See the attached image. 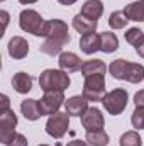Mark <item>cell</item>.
Returning a JSON list of instances; mask_svg holds the SVG:
<instances>
[{
    "instance_id": "cell-19",
    "label": "cell",
    "mask_w": 144,
    "mask_h": 146,
    "mask_svg": "<svg viewBox=\"0 0 144 146\" xmlns=\"http://www.w3.org/2000/svg\"><path fill=\"white\" fill-rule=\"evenodd\" d=\"M12 87L17 94H27L32 88V76L26 72H19L12 78Z\"/></svg>"
},
{
    "instance_id": "cell-3",
    "label": "cell",
    "mask_w": 144,
    "mask_h": 146,
    "mask_svg": "<svg viewBox=\"0 0 144 146\" xmlns=\"http://www.w3.org/2000/svg\"><path fill=\"white\" fill-rule=\"evenodd\" d=\"M71 80L68 76V73L63 70H44L39 76V87L44 92H51V90H61L65 92L70 87Z\"/></svg>"
},
{
    "instance_id": "cell-25",
    "label": "cell",
    "mask_w": 144,
    "mask_h": 146,
    "mask_svg": "<svg viewBox=\"0 0 144 146\" xmlns=\"http://www.w3.org/2000/svg\"><path fill=\"white\" fill-rule=\"evenodd\" d=\"M120 146H141L143 141H141V136L136 133V131H127L120 136L119 139Z\"/></svg>"
},
{
    "instance_id": "cell-7",
    "label": "cell",
    "mask_w": 144,
    "mask_h": 146,
    "mask_svg": "<svg viewBox=\"0 0 144 146\" xmlns=\"http://www.w3.org/2000/svg\"><path fill=\"white\" fill-rule=\"evenodd\" d=\"M68 127H70L68 112H56V114L49 115V119L46 122V133L51 138H56V139H61L66 134Z\"/></svg>"
},
{
    "instance_id": "cell-12",
    "label": "cell",
    "mask_w": 144,
    "mask_h": 146,
    "mask_svg": "<svg viewBox=\"0 0 144 146\" xmlns=\"http://www.w3.org/2000/svg\"><path fill=\"white\" fill-rule=\"evenodd\" d=\"M65 109L70 117H81L88 109V100L83 95H75L65 102Z\"/></svg>"
},
{
    "instance_id": "cell-34",
    "label": "cell",
    "mask_w": 144,
    "mask_h": 146,
    "mask_svg": "<svg viewBox=\"0 0 144 146\" xmlns=\"http://www.w3.org/2000/svg\"><path fill=\"white\" fill-rule=\"evenodd\" d=\"M39 146H49V145H39Z\"/></svg>"
},
{
    "instance_id": "cell-5",
    "label": "cell",
    "mask_w": 144,
    "mask_h": 146,
    "mask_svg": "<svg viewBox=\"0 0 144 146\" xmlns=\"http://www.w3.org/2000/svg\"><path fill=\"white\" fill-rule=\"evenodd\" d=\"M127 100H129L127 90L126 88H115L104 97L102 104H104V109L107 110L110 115H119L127 107Z\"/></svg>"
},
{
    "instance_id": "cell-10",
    "label": "cell",
    "mask_w": 144,
    "mask_h": 146,
    "mask_svg": "<svg viewBox=\"0 0 144 146\" xmlns=\"http://www.w3.org/2000/svg\"><path fill=\"white\" fill-rule=\"evenodd\" d=\"M104 124H105L104 114L97 109V107H88L87 112L81 115V126H83L87 131H98V129H104Z\"/></svg>"
},
{
    "instance_id": "cell-23",
    "label": "cell",
    "mask_w": 144,
    "mask_h": 146,
    "mask_svg": "<svg viewBox=\"0 0 144 146\" xmlns=\"http://www.w3.org/2000/svg\"><path fill=\"white\" fill-rule=\"evenodd\" d=\"M85 141H88V145H92V146H107L108 145V134L104 129H98V131H87Z\"/></svg>"
},
{
    "instance_id": "cell-11",
    "label": "cell",
    "mask_w": 144,
    "mask_h": 146,
    "mask_svg": "<svg viewBox=\"0 0 144 146\" xmlns=\"http://www.w3.org/2000/svg\"><path fill=\"white\" fill-rule=\"evenodd\" d=\"M9 54L14 58V60H24L29 53V42L20 36H14L9 41Z\"/></svg>"
},
{
    "instance_id": "cell-14",
    "label": "cell",
    "mask_w": 144,
    "mask_h": 146,
    "mask_svg": "<svg viewBox=\"0 0 144 146\" xmlns=\"http://www.w3.org/2000/svg\"><path fill=\"white\" fill-rule=\"evenodd\" d=\"M80 49L85 54H93L100 51V34L97 33H88L80 37Z\"/></svg>"
},
{
    "instance_id": "cell-13",
    "label": "cell",
    "mask_w": 144,
    "mask_h": 146,
    "mask_svg": "<svg viewBox=\"0 0 144 146\" xmlns=\"http://www.w3.org/2000/svg\"><path fill=\"white\" fill-rule=\"evenodd\" d=\"M58 63H59V70H63V72H66V73L78 72V70H81V65H83L81 60H80L75 53H71V51L61 53Z\"/></svg>"
},
{
    "instance_id": "cell-36",
    "label": "cell",
    "mask_w": 144,
    "mask_h": 146,
    "mask_svg": "<svg viewBox=\"0 0 144 146\" xmlns=\"http://www.w3.org/2000/svg\"><path fill=\"white\" fill-rule=\"evenodd\" d=\"M2 2H3V0H2Z\"/></svg>"
},
{
    "instance_id": "cell-30",
    "label": "cell",
    "mask_w": 144,
    "mask_h": 146,
    "mask_svg": "<svg viewBox=\"0 0 144 146\" xmlns=\"http://www.w3.org/2000/svg\"><path fill=\"white\" fill-rule=\"evenodd\" d=\"M66 146H88V143H85L81 139H75V141H70Z\"/></svg>"
},
{
    "instance_id": "cell-4",
    "label": "cell",
    "mask_w": 144,
    "mask_h": 146,
    "mask_svg": "<svg viewBox=\"0 0 144 146\" xmlns=\"http://www.w3.org/2000/svg\"><path fill=\"white\" fill-rule=\"evenodd\" d=\"M105 75H92L85 76L83 83V97L88 102H102L105 97Z\"/></svg>"
},
{
    "instance_id": "cell-27",
    "label": "cell",
    "mask_w": 144,
    "mask_h": 146,
    "mask_svg": "<svg viewBox=\"0 0 144 146\" xmlns=\"http://www.w3.org/2000/svg\"><path fill=\"white\" fill-rule=\"evenodd\" d=\"M9 146H27V139H26L24 134H15L14 141H12Z\"/></svg>"
},
{
    "instance_id": "cell-15",
    "label": "cell",
    "mask_w": 144,
    "mask_h": 146,
    "mask_svg": "<svg viewBox=\"0 0 144 146\" xmlns=\"http://www.w3.org/2000/svg\"><path fill=\"white\" fill-rule=\"evenodd\" d=\"M81 15H85L90 21H98L104 14V3L102 0H87L81 5Z\"/></svg>"
},
{
    "instance_id": "cell-2",
    "label": "cell",
    "mask_w": 144,
    "mask_h": 146,
    "mask_svg": "<svg viewBox=\"0 0 144 146\" xmlns=\"http://www.w3.org/2000/svg\"><path fill=\"white\" fill-rule=\"evenodd\" d=\"M108 73L115 80H127L131 83H141L144 80V66L139 63H131L122 58L114 60L108 66Z\"/></svg>"
},
{
    "instance_id": "cell-1",
    "label": "cell",
    "mask_w": 144,
    "mask_h": 146,
    "mask_svg": "<svg viewBox=\"0 0 144 146\" xmlns=\"http://www.w3.org/2000/svg\"><path fill=\"white\" fill-rule=\"evenodd\" d=\"M41 36L46 37V41L39 46V51L44 53V54H49V56L61 54L63 48L71 41L70 31H68V24L59 21V19L46 21Z\"/></svg>"
},
{
    "instance_id": "cell-24",
    "label": "cell",
    "mask_w": 144,
    "mask_h": 146,
    "mask_svg": "<svg viewBox=\"0 0 144 146\" xmlns=\"http://www.w3.org/2000/svg\"><path fill=\"white\" fill-rule=\"evenodd\" d=\"M127 22H129V19L126 17L124 10H115V12H112L110 17H108V26H110L112 29H124V27L127 26Z\"/></svg>"
},
{
    "instance_id": "cell-9",
    "label": "cell",
    "mask_w": 144,
    "mask_h": 146,
    "mask_svg": "<svg viewBox=\"0 0 144 146\" xmlns=\"http://www.w3.org/2000/svg\"><path fill=\"white\" fill-rule=\"evenodd\" d=\"M65 100V94L61 90H51V92H44V97L39 100V107L42 115H53L56 112H59V107L63 106Z\"/></svg>"
},
{
    "instance_id": "cell-21",
    "label": "cell",
    "mask_w": 144,
    "mask_h": 146,
    "mask_svg": "<svg viewBox=\"0 0 144 146\" xmlns=\"http://www.w3.org/2000/svg\"><path fill=\"white\" fill-rule=\"evenodd\" d=\"M124 14L129 21H136V22H144V3L139 2H132L127 3L124 7Z\"/></svg>"
},
{
    "instance_id": "cell-20",
    "label": "cell",
    "mask_w": 144,
    "mask_h": 146,
    "mask_svg": "<svg viewBox=\"0 0 144 146\" xmlns=\"http://www.w3.org/2000/svg\"><path fill=\"white\" fill-rule=\"evenodd\" d=\"M107 65L102 60H88L81 65V75L83 76H92V75H105L107 73Z\"/></svg>"
},
{
    "instance_id": "cell-18",
    "label": "cell",
    "mask_w": 144,
    "mask_h": 146,
    "mask_svg": "<svg viewBox=\"0 0 144 146\" xmlns=\"http://www.w3.org/2000/svg\"><path fill=\"white\" fill-rule=\"evenodd\" d=\"M126 41L137 51V54L144 58V33L137 27H132L126 33Z\"/></svg>"
},
{
    "instance_id": "cell-8",
    "label": "cell",
    "mask_w": 144,
    "mask_h": 146,
    "mask_svg": "<svg viewBox=\"0 0 144 146\" xmlns=\"http://www.w3.org/2000/svg\"><path fill=\"white\" fill-rule=\"evenodd\" d=\"M15 126H17V115L12 109L0 114V143L2 145H10L15 138Z\"/></svg>"
},
{
    "instance_id": "cell-28",
    "label": "cell",
    "mask_w": 144,
    "mask_h": 146,
    "mask_svg": "<svg viewBox=\"0 0 144 146\" xmlns=\"http://www.w3.org/2000/svg\"><path fill=\"white\" fill-rule=\"evenodd\" d=\"M134 106L136 107H144V88L139 90V92H136V95H134Z\"/></svg>"
},
{
    "instance_id": "cell-35",
    "label": "cell",
    "mask_w": 144,
    "mask_h": 146,
    "mask_svg": "<svg viewBox=\"0 0 144 146\" xmlns=\"http://www.w3.org/2000/svg\"><path fill=\"white\" fill-rule=\"evenodd\" d=\"M141 2H143V3H144V0H141Z\"/></svg>"
},
{
    "instance_id": "cell-33",
    "label": "cell",
    "mask_w": 144,
    "mask_h": 146,
    "mask_svg": "<svg viewBox=\"0 0 144 146\" xmlns=\"http://www.w3.org/2000/svg\"><path fill=\"white\" fill-rule=\"evenodd\" d=\"M22 5H29V3H36L37 0H19Z\"/></svg>"
},
{
    "instance_id": "cell-32",
    "label": "cell",
    "mask_w": 144,
    "mask_h": 146,
    "mask_svg": "<svg viewBox=\"0 0 144 146\" xmlns=\"http://www.w3.org/2000/svg\"><path fill=\"white\" fill-rule=\"evenodd\" d=\"M58 2H59L61 5H73L76 0H58Z\"/></svg>"
},
{
    "instance_id": "cell-17",
    "label": "cell",
    "mask_w": 144,
    "mask_h": 146,
    "mask_svg": "<svg viewBox=\"0 0 144 146\" xmlns=\"http://www.w3.org/2000/svg\"><path fill=\"white\" fill-rule=\"evenodd\" d=\"M73 27H75V31H78L81 36L83 34H88V33H95V29H97V26H98V21H90V19H87L85 15H81V14H76L75 17H73Z\"/></svg>"
},
{
    "instance_id": "cell-22",
    "label": "cell",
    "mask_w": 144,
    "mask_h": 146,
    "mask_svg": "<svg viewBox=\"0 0 144 146\" xmlns=\"http://www.w3.org/2000/svg\"><path fill=\"white\" fill-rule=\"evenodd\" d=\"M117 48H119V39L114 33L105 31V33L100 34V51L114 53V51H117Z\"/></svg>"
},
{
    "instance_id": "cell-16",
    "label": "cell",
    "mask_w": 144,
    "mask_h": 146,
    "mask_svg": "<svg viewBox=\"0 0 144 146\" xmlns=\"http://www.w3.org/2000/svg\"><path fill=\"white\" fill-rule=\"evenodd\" d=\"M20 112H22V115L27 121H37L42 115L41 107H39V100H36V99H26V100H22Z\"/></svg>"
},
{
    "instance_id": "cell-29",
    "label": "cell",
    "mask_w": 144,
    "mask_h": 146,
    "mask_svg": "<svg viewBox=\"0 0 144 146\" xmlns=\"http://www.w3.org/2000/svg\"><path fill=\"white\" fill-rule=\"evenodd\" d=\"M9 109H10V100H9L7 95H2V109H0V114L7 112Z\"/></svg>"
},
{
    "instance_id": "cell-6",
    "label": "cell",
    "mask_w": 144,
    "mask_h": 146,
    "mask_svg": "<svg viewBox=\"0 0 144 146\" xmlns=\"http://www.w3.org/2000/svg\"><path fill=\"white\" fill-rule=\"evenodd\" d=\"M44 19L41 17V14L32 10V9H26L20 12L19 15V26L22 31L31 33L34 36H41L42 34V27H44Z\"/></svg>"
},
{
    "instance_id": "cell-31",
    "label": "cell",
    "mask_w": 144,
    "mask_h": 146,
    "mask_svg": "<svg viewBox=\"0 0 144 146\" xmlns=\"http://www.w3.org/2000/svg\"><path fill=\"white\" fill-rule=\"evenodd\" d=\"M2 19H3V27L9 24V14L5 12V10H2Z\"/></svg>"
},
{
    "instance_id": "cell-26",
    "label": "cell",
    "mask_w": 144,
    "mask_h": 146,
    "mask_svg": "<svg viewBox=\"0 0 144 146\" xmlns=\"http://www.w3.org/2000/svg\"><path fill=\"white\" fill-rule=\"evenodd\" d=\"M131 122L136 129H144V107H136L132 115H131Z\"/></svg>"
}]
</instances>
